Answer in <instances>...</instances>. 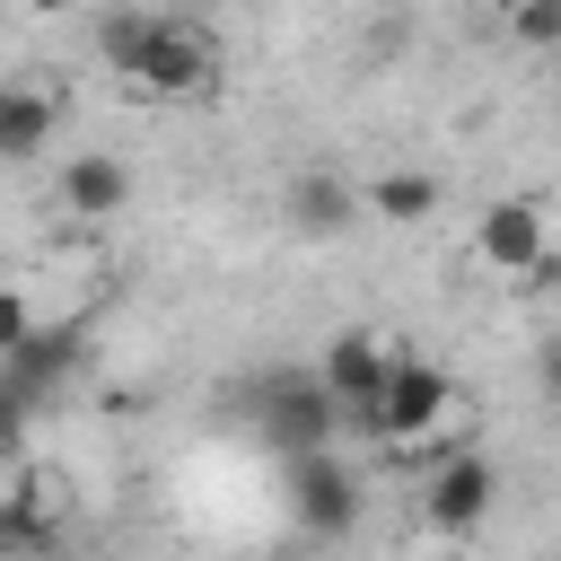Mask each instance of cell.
Instances as JSON below:
<instances>
[{"instance_id":"cell-1","label":"cell","mask_w":561,"mask_h":561,"mask_svg":"<svg viewBox=\"0 0 561 561\" xmlns=\"http://www.w3.org/2000/svg\"><path fill=\"white\" fill-rule=\"evenodd\" d=\"M96 44H105L114 79L131 96H149V105H193V96L219 88V44L193 18H140V9H123V18L96 26Z\"/></svg>"},{"instance_id":"cell-2","label":"cell","mask_w":561,"mask_h":561,"mask_svg":"<svg viewBox=\"0 0 561 561\" xmlns=\"http://www.w3.org/2000/svg\"><path fill=\"white\" fill-rule=\"evenodd\" d=\"M456 377L438 368V359H421V351H394V368H386V386H377V403L351 421L359 438H377L386 456H412V465H430V456H447V438H456Z\"/></svg>"},{"instance_id":"cell-3","label":"cell","mask_w":561,"mask_h":561,"mask_svg":"<svg viewBox=\"0 0 561 561\" xmlns=\"http://www.w3.org/2000/svg\"><path fill=\"white\" fill-rule=\"evenodd\" d=\"M491 508H500V465L482 447H447V456L421 465V526L430 535L465 543V535L491 526Z\"/></svg>"},{"instance_id":"cell-4","label":"cell","mask_w":561,"mask_h":561,"mask_svg":"<svg viewBox=\"0 0 561 561\" xmlns=\"http://www.w3.org/2000/svg\"><path fill=\"white\" fill-rule=\"evenodd\" d=\"M280 491H289L298 535H316V543H333V535H351V526H359V473H351V456H342V447L280 456Z\"/></svg>"},{"instance_id":"cell-5","label":"cell","mask_w":561,"mask_h":561,"mask_svg":"<svg viewBox=\"0 0 561 561\" xmlns=\"http://www.w3.org/2000/svg\"><path fill=\"white\" fill-rule=\"evenodd\" d=\"M473 254H482V272H500V280H535V272L552 263V210H543L535 193H500V202L473 219Z\"/></svg>"},{"instance_id":"cell-6","label":"cell","mask_w":561,"mask_h":561,"mask_svg":"<svg viewBox=\"0 0 561 561\" xmlns=\"http://www.w3.org/2000/svg\"><path fill=\"white\" fill-rule=\"evenodd\" d=\"M394 351L403 342H386V333H368V324H342L333 342H324V359H316V377L333 386V403H342V430L377 403V386H386V368H394Z\"/></svg>"},{"instance_id":"cell-7","label":"cell","mask_w":561,"mask_h":561,"mask_svg":"<svg viewBox=\"0 0 561 561\" xmlns=\"http://www.w3.org/2000/svg\"><path fill=\"white\" fill-rule=\"evenodd\" d=\"M263 438H272L280 456L333 447V438H342V403H333V386H324V377H280V386L263 394Z\"/></svg>"},{"instance_id":"cell-8","label":"cell","mask_w":561,"mask_h":561,"mask_svg":"<svg viewBox=\"0 0 561 561\" xmlns=\"http://www.w3.org/2000/svg\"><path fill=\"white\" fill-rule=\"evenodd\" d=\"M280 210H289V228H298V237H342L351 219H368L359 184H351V175H333V167H307V175H289Z\"/></svg>"},{"instance_id":"cell-9","label":"cell","mask_w":561,"mask_h":561,"mask_svg":"<svg viewBox=\"0 0 561 561\" xmlns=\"http://www.w3.org/2000/svg\"><path fill=\"white\" fill-rule=\"evenodd\" d=\"M53 131H61V96H53V88L9 79V88H0V158H9V167H26V158H44V149H53Z\"/></svg>"},{"instance_id":"cell-10","label":"cell","mask_w":561,"mask_h":561,"mask_svg":"<svg viewBox=\"0 0 561 561\" xmlns=\"http://www.w3.org/2000/svg\"><path fill=\"white\" fill-rule=\"evenodd\" d=\"M53 193H61V210H70V219H114V210L131 202V167H123V158H105V149H79V158L61 167V184H53Z\"/></svg>"},{"instance_id":"cell-11","label":"cell","mask_w":561,"mask_h":561,"mask_svg":"<svg viewBox=\"0 0 561 561\" xmlns=\"http://www.w3.org/2000/svg\"><path fill=\"white\" fill-rule=\"evenodd\" d=\"M79 351H88V342H79V324H35V333L0 359V377H18L26 394H53V386L79 368Z\"/></svg>"},{"instance_id":"cell-12","label":"cell","mask_w":561,"mask_h":561,"mask_svg":"<svg viewBox=\"0 0 561 561\" xmlns=\"http://www.w3.org/2000/svg\"><path fill=\"white\" fill-rule=\"evenodd\" d=\"M359 202H368V219H386V228H421V219L438 210V175L394 167V175H368V184H359Z\"/></svg>"},{"instance_id":"cell-13","label":"cell","mask_w":561,"mask_h":561,"mask_svg":"<svg viewBox=\"0 0 561 561\" xmlns=\"http://www.w3.org/2000/svg\"><path fill=\"white\" fill-rule=\"evenodd\" d=\"M508 35L526 53H552L561 44V0H508Z\"/></svg>"},{"instance_id":"cell-14","label":"cell","mask_w":561,"mask_h":561,"mask_svg":"<svg viewBox=\"0 0 561 561\" xmlns=\"http://www.w3.org/2000/svg\"><path fill=\"white\" fill-rule=\"evenodd\" d=\"M26 473H35V465H26V447H18V438H0V543H26V535H18V500H26Z\"/></svg>"},{"instance_id":"cell-15","label":"cell","mask_w":561,"mask_h":561,"mask_svg":"<svg viewBox=\"0 0 561 561\" xmlns=\"http://www.w3.org/2000/svg\"><path fill=\"white\" fill-rule=\"evenodd\" d=\"M26 333H35V289H26V280H0V359H9Z\"/></svg>"},{"instance_id":"cell-16","label":"cell","mask_w":561,"mask_h":561,"mask_svg":"<svg viewBox=\"0 0 561 561\" xmlns=\"http://www.w3.org/2000/svg\"><path fill=\"white\" fill-rule=\"evenodd\" d=\"M543 394H552V403H561V342H552V351H543Z\"/></svg>"},{"instance_id":"cell-17","label":"cell","mask_w":561,"mask_h":561,"mask_svg":"<svg viewBox=\"0 0 561 561\" xmlns=\"http://www.w3.org/2000/svg\"><path fill=\"white\" fill-rule=\"evenodd\" d=\"M26 18H61V9H79V0H18Z\"/></svg>"}]
</instances>
